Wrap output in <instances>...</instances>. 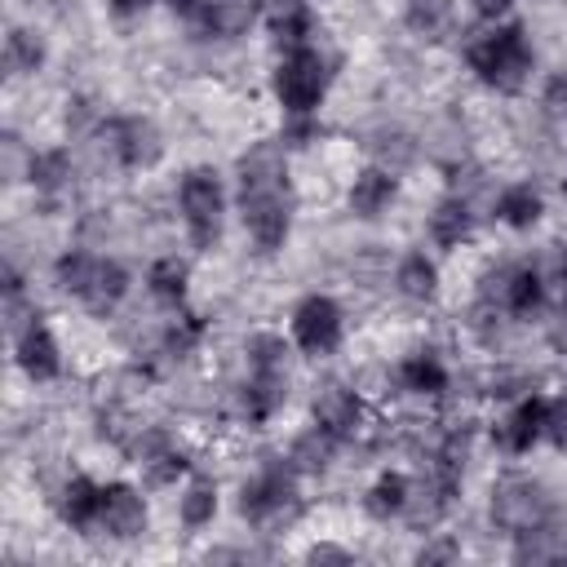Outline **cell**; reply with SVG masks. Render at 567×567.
<instances>
[{"mask_svg":"<svg viewBox=\"0 0 567 567\" xmlns=\"http://www.w3.org/2000/svg\"><path fill=\"white\" fill-rule=\"evenodd\" d=\"M239 208L252 244L261 252H279L292 226V186H288V159L275 142H257L239 159Z\"/></svg>","mask_w":567,"mask_h":567,"instance_id":"6da1fadb","label":"cell"},{"mask_svg":"<svg viewBox=\"0 0 567 567\" xmlns=\"http://www.w3.org/2000/svg\"><path fill=\"white\" fill-rule=\"evenodd\" d=\"M465 58L478 71V80L501 89V93H518L527 84V75H532V49H527V35H523L518 22L483 31L478 40H470Z\"/></svg>","mask_w":567,"mask_h":567,"instance_id":"7a4b0ae2","label":"cell"},{"mask_svg":"<svg viewBox=\"0 0 567 567\" xmlns=\"http://www.w3.org/2000/svg\"><path fill=\"white\" fill-rule=\"evenodd\" d=\"M239 514L252 527H266V532L288 527L301 514V492H297L292 461H270L257 478H248L244 492H239Z\"/></svg>","mask_w":567,"mask_h":567,"instance_id":"3957f363","label":"cell"},{"mask_svg":"<svg viewBox=\"0 0 567 567\" xmlns=\"http://www.w3.org/2000/svg\"><path fill=\"white\" fill-rule=\"evenodd\" d=\"M284 341L275 332H257L248 341V385H244V412L248 421H270L288 399V368H284Z\"/></svg>","mask_w":567,"mask_h":567,"instance_id":"277c9868","label":"cell"},{"mask_svg":"<svg viewBox=\"0 0 567 567\" xmlns=\"http://www.w3.org/2000/svg\"><path fill=\"white\" fill-rule=\"evenodd\" d=\"M328 89V58L319 49H292L275 66V97L288 115H310Z\"/></svg>","mask_w":567,"mask_h":567,"instance_id":"5b68a950","label":"cell"},{"mask_svg":"<svg viewBox=\"0 0 567 567\" xmlns=\"http://www.w3.org/2000/svg\"><path fill=\"white\" fill-rule=\"evenodd\" d=\"M549 492L536 483V478H523V474H509L492 487V523L509 536H523L532 527H540L549 518Z\"/></svg>","mask_w":567,"mask_h":567,"instance_id":"8992f818","label":"cell"},{"mask_svg":"<svg viewBox=\"0 0 567 567\" xmlns=\"http://www.w3.org/2000/svg\"><path fill=\"white\" fill-rule=\"evenodd\" d=\"M221 208H226L221 177L213 168H190L182 177V217H186V230H190V244L195 248H213L217 244V235H221Z\"/></svg>","mask_w":567,"mask_h":567,"instance_id":"52a82bcc","label":"cell"},{"mask_svg":"<svg viewBox=\"0 0 567 567\" xmlns=\"http://www.w3.org/2000/svg\"><path fill=\"white\" fill-rule=\"evenodd\" d=\"M292 341L306 354H332L341 341V306L332 297H319V292L306 297L292 310Z\"/></svg>","mask_w":567,"mask_h":567,"instance_id":"ba28073f","label":"cell"},{"mask_svg":"<svg viewBox=\"0 0 567 567\" xmlns=\"http://www.w3.org/2000/svg\"><path fill=\"white\" fill-rule=\"evenodd\" d=\"M97 532H106L111 540H133V536L146 532V501L137 496V487H128V483H111V487H102Z\"/></svg>","mask_w":567,"mask_h":567,"instance_id":"9c48e42d","label":"cell"},{"mask_svg":"<svg viewBox=\"0 0 567 567\" xmlns=\"http://www.w3.org/2000/svg\"><path fill=\"white\" fill-rule=\"evenodd\" d=\"M111 151H115V159L128 164V168H151V164L164 155V137H159V128H155L151 120L133 115V120L111 124Z\"/></svg>","mask_w":567,"mask_h":567,"instance_id":"30bf717a","label":"cell"},{"mask_svg":"<svg viewBox=\"0 0 567 567\" xmlns=\"http://www.w3.org/2000/svg\"><path fill=\"white\" fill-rule=\"evenodd\" d=\"M359 416H363V403L354 390L346 385H323L315 394V425H323L332 439H350L359 430Z\"/></svg>","mask_w":567,"mask_h":567,"instance_id":"8fae6325","label":"cell"},{"mask_svg":"<svg viewBox=\"0 0 567 567\" xmlns=\"http://www.w3.org/2000/svg\"><path fill=\"white\" fill-rule=\"evenodd\" d=\"M13 346H18V363H22V372L31 377V381H53L58 372H62V354H58V341H53V332L35 319L22 337H13Z\"/></svg>","mask_w":567,"mask_h":567,"instance_id":"7c38bea8","label":"cell"},{"mask_svg":"<svg viewBox=\"0 0 567 567\" xmlns=\"http://www.w3.org/2000/svg\"><path fill=\"white\" fill-rule=\"evenodd\" d=\"M97 505H102V487L89 483L84 474L66 478V487L58 492V514L75 532H97Z\"/></svg>","mask_w":567,"mask_h":567,"instance_id":"4fadbf2b","label":"cell"},{"mask_svg":"<svg viewBox=\"0 0 567 567\" xmlns=\"http://www.w3.org/2000/svg\"><path fill=\"white\" fill-rule=\"evenodd\" d=\"M266 27H270L275 44H279L284 53H292V49H306V44H310V31H315V13L306 9V0H279V4L270 9Z\"/></svg>","mask_w":567,"mask_h":567,"instance_id":"5bb4252c","label":"cell"},{"mask_svg":"<svg viewBox=\"0 0 567 567\" xmlns=\"http://www.w3.org/2000/svg\"><path fill=\"white\" fill-rule=\"evenodd\" d=\"M124 292H128V270H124L120 261L97 257L93 279H89V288H84V297H80V301H84L93 315H111V310L124 301Z\"/></svg>","mask_w":567,"mask_h":567,"instance_id":"9a60e30c","label":"cell"},{"mask_svg":"<svg viewBox=\"0 0 567 567\" xmlns=\"http://www.w3.org/2000/svg\"><path fill=\"white\" fill-rule=\"evenodd\" d=\"M545 434V399H523L509 416H505V425H501V443H505V452H514V456H523V452H532V443Z\"/></svg>","mask_w":567,"mask_h":567,"instance_id":"2e32d148","label":"cell"},{"mask_svg":"<svg viewBox=\"0 0 567 567\" xmlns=\"http://www.w3.org/2000/svg\"><path fill=\"white\" fill-rule=\"evenodd\" d=\"M514 558L518 563H558V558H567V523H554V514H549L540 527L518 536Z\"/></svg>","mask_w":567,"mask_h":567,"instance_id":"e0dca14e","label":"cell"},{"mask_svg":"<svg viewBox=\"0 0 567 567\" xmlns=\"http://www.w3.org/2000/svg\"><path fill=\"white\" fill-rule=\"evenodd\" d=\"M257 13H261V0H204V31L230 40V35H244Z\"/></svg>","mask_w":567,"mask_h":567,"instance_id":"ac0fdd59","label":"cell"},{"mask_svg":"<svg viewBox=\"0 0 567 567\" xmlns=\"http://www.w3.org/2000/svg\"><path fill=\"white\" fill-rule=\"evenodd\" d=\"M394 199V177L385 168H363L350 182V208L359 217H381V208Z\"/></svg>","mask_w":567,"mask_h":567,"instance_id":"d6986e66","label":"cell"},{"mask_svg":"<svg viewBox=\"0 0 567 567\" xmlns=\"http://www.w3.org/2000/svg\"><path fill=\"white\" fill-rule=\"evenodd\" d=\"M470 230H474V213H470V204L456 199V195L443 199V204L430 213V235H434L439 248H456V244H465Z\"/></svg>","mask_w":567,"mask_h":567,"instance_id":"ffe728a7","label":"cell"},{"mask_svg":"<svg viewBox=\"0 0 567 567\" xmlns=\"http://www.w3.org/2000/svg\"><path fill=\"white\" fill-rule=\"evenodd\" d=\"M332 447H337V439H332L323 425H310V430H301V434L292 439L288 461H292L297 474H323L328 461H332Z\"/></svg>","mask_w":567,"mask_h":567,"instance_id":"44dd1931","label":"cell"},{"mask_svg":"<svg viewBox=\"0 0 567 567\" xmlns=\"http://www.w3.org/2000/svg\"><path fill=\"white\" fill-rule=\"evenodd\" d=\"M399 381H403V390H412V394H443L447 368L439 363V354L421 350V354H408V359L399 363Z\"/></svg>","mask_w":567,"mask_h":567,"instance_id":"7402d4cb","label":"cell"},{"mask_svg":"<svg viewBox=\"0 0 567 567\" xmlns=\"http://www.w3.org/2000/svg\"><path fill=\"white\" fill-rule=\"evenodd\" d=\"M394 284H399L403 297L430 301V297L439 292V270H434V261H430L425 252H408V257L399 261V270H394Z\"/></svg>","mask_w":567,"mask_h":567,"instance_id":"603a6c76","label":"cell"},{"mask_svg":"<svg viewBox=\"0 0 567 567\" xmlns=\"http://www.w3.org/2000/svg\"><path fill=\"white\" fill-rule=\"evenodd\" d=\"M505 310H514V315H532V310H540V301H545V275L536 270V266H523V270H509L505 275Z\"/></svg>","mask_w":567,"mask_h":567,"instance_id":"cb8c5ba5","label":"cell"},{"mask_svg":"<svg viewBox=\"0 0 567 567\" xmlns=\"http://www.w3.org/2000/svg\"><path fill=\"white\" fill-rule=\"evenodd\" d=\"M408 492H412V483H408L403 474H381V478L368 487L363 509H368L372 518H399V514L408 509Z\"/></svg>","mask_w":567,"mask_h":567,"instance_id":"d4e9b609","label":"cell"},{"mask_svg":"<svg viewBox=\"0 0 567 567\" xmlns=\"http://www.w3.org/2000/svg\"><path fill=\"white\" fill-rule=\"evenodd\" d=\"M27 182L40 195H58L62 186H71V155L66 151H44L27 159Z\"/></svg>","mask_w":567,"mask_h":567,"instance_id":"484cf974","label":"cell"},{"mask_svg":"<svg viewBox=\"0 0 567 567\" xmlns=\"http://www.w3.org/2000/svg\"><path fill=\"white\" fill-rule=\"evenodd\" d=\"M540 208H545L540 195H536L532 186H523V182H518V186H505V190L496 195V217H501L505 226H514V230H527V226L540 217Z\"/></svg>","mask_w":567,"mask_h":567,"instance_id":"4316f807","label":"cell"},{"mask_svg":"<svg viewBox=\"0 0 567 567\" xmlns=\"http://www.w3.org/2000/svg\"><path fill=\"white\" fill-rule=\"evenodd\" d=\"M40 62H44V44H40V35L27 31V27H13V31L4 35V66H9V75L40 71Z\"/></svg>","mask_w":567,"mask_h":567,"instance_id":"83f0119b","label":"cell"},{"mask_svg":"<svg viewBox=\"0 0 567 567\" xmlns=\"http://www.w3.org/2000/svg\"><path fill=\"white\" fill-rule=\"evenodd\" d=\"M452 22V0H408V27L439 40Z\"/></svg>","mask_w":567,"mask_h":567,"instance_id":"f1b7e54d","label":"cell"},{"mask_svg":"<svg viewBox=\"0 0 567 567\" xmlns=\"http://www.w3.org/2000/svg\"><path fill=\"white\" fill-rule=\"evenodd\" d=\"M146 284H151V292L159 297V301H182L186 297V266L177 261V257H159L155 266H151V275H146Z\"/></svg>","mask_w":567,"mask_h":567,"instance_id":"f546056e","label":"cell"},{"mask_svg":"<svg viewBox=\"0 0 567 567\" xmlns=\"http://www.w3.org/2000/svg\"><path fill=\"white\" fill-rule=\"evenodd\" d=\"M93 266H97L93 252H66V257H58V288L71 292V297H84V288L93 279Z\"/></svg>","mask_w":567,"mask_h":567,"instance_id":"4dcf8cb0","label":"cell"},{"mask_svg":"<svg viewBox=\"0 0 567 567\" xmlns=\"http://www.w3.org/2000/svg\"><path fill=\"white\" fill-rule=\"evenodd\" d=\"M213 514H217V487L213 483H190L186 487V496H182V523L186 527H204V523H213Z\"/></svg>","mask_w":567,"mask_h":567,"instance_id":"1f68e13d","label":"cell"},{"mask_svg":"<svg viewBox=\"0 0 567 567\" xmlns=\"http://www.w3.org/2000/svg\"><path fill=\"white\" fill-rule=\"evenodd\" d=\"M545 439L567 452V394H558V399L545 403Z\"/></svg>","mask_w":567,"mask_h":567,"instance_id":"d6a6232c","label":"cell"},{"mask_svg":"<svg viewBox=\"0 0 567 567\" xmlns=\"http://www.w3.org/2000/svg\"><path fill=\"white\" fill-rule=\"evenodd\" d=\"M142 470H146V478H151V483H173L177 474H186V456L168 447V452H159L155 461H146Z\"/></svg>","mask_w":567,"mask_h":567,"instance_id":"836d02e7","label":"cell"},{"mask_svg":"<svg viewBox=\"0 0 567 567\" xmlns=\"http://www.w3.org/2000/svg\"><path fill=\"white\" fill-rule=\"evenodd\" d=\"M199 332H204V323H199L195 315H186V319H182V323H177V328L168 332V350H177V354H186V350H190V346L199 341Z\"/></svg>","mask_w":567,"mask_h":567,"instance_id":"e575fe53","label":"cell"},{"mask_svg":"<svg viewBox=\"0 0 567 567\" xmlns=\"http://www.w3.org/2000/svg\"><path fill=\"white\" fill-rule=\"evenodd\" d=\"M306 563H350V554L337 545H315V549H306Z\"/></svg>","mask_w":567,"mask_h":567,"instance_id":"d590c367","label":"cell"},{"mask_svg":"<svg viewBox=\"0 0 567 567\" xmlns=\"http://www.w3.org/2000/svg\"><path fill=\"white\" fill-rule=\"evenodd\" d=\"M514 0H474V9L483 13V18H496V13H505Z\"/></svg>","mask_w":567,"mask_h":567,"instance_id":"8d00e7d4","label":"cell"},{"mask_svg":"<svg viewBox=\"0 0 567 567\" xmlns=\"http://www.w3.org/2000/svg\"><path fill=\"white\" fill-rule=\"evenodd\" d=\"M146 0H115V13H133V9H142Z\"/></svg>","mask_w":567,"mask_h":567,"instance_id":"74e56055","label":"cell"},{"mask_svg":"<svg viewBox=\"0 0 567 567\" xmlns=\"http://www.w3.org/2000/svg\"><path fill=\"white\" fill-rule=\"evenodd\" d=\"M168 4H173V9H177V13H190V9H199V4H204V0H168Z\"/></svg>","mask_w":567,"mask_h":567,"instance_id":"f35d334b","label":"cell"},{"mask_svg":"<svg viewBox=\"0 0 567 567\" xmlns=\"http://www.w3.org/2000/svg\"><path fill=\"white\" fill-rule=\"evenodd\" d=\"M563 310H567V279H563Z\"/></svg>","mask_w":567,"mask_h":567,"instance_id":"ab89813d","label":"cell"}]
</instances>
